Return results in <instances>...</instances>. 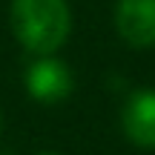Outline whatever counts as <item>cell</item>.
I'll return each mask as SVG.
<instances>
[{
  "label": "cell",
  "instance_id": "obj_5",
  "mask_svg": "<svg viewBox=\"0 0 155 155\" xmlns=\"http://www.w3.org/2000/svg\"><path fill=\"white\" fill-rule=\"evenodd\" d=\"M0 132H3V112H0Z\"/></svg>",
  "mask_w": 155,
  "mask_h": 155
},
{
  "label": "cell",
  "instance_id": "obj_4",
  "mask_svg": "<svg viewBox=\"0 0 155 155\" xmlns=\"http://www.w3.org/2000/svg\"><path fill=\"white\" fill-rule=\"evenodd\" d=\"M115 29L132 49L155 46V0H118Z\"/></svg>",
  "mask_w": 155,
  "mask_h": 155
},
{
  "label": "cell",
  "instance_id": "obj_2",
  "mask_svg": "<svg viewBox=\"0 0 155 155\" xmlns=\"http://www.w3.org/2000/svg\"><path fill=\"white\" fill-rule=\"evenodd\" d=\"M75 89V78H72V69L66 66L63 61L52 55H38L26 69V92L32 101L38 104H61L72 95Z\"/></svg>",
  "mask_w": 155,
  "mask_h": 155
},
{
  "label": "cell",
  "instance_id": "obj_3",
  "mask_svg": "<svg viewBox=\"0 0 155 155\" xmlns=\"http://www.w3.org/2000/svg\"><path fill=\"white\" fill-rule=\"evenodd\" d=\"M121 129L138 150H155V89H135L121 109Z\"/></svg>",
  "mask_w": 155,
  "mask_h": 155
},
{
  "label": "cell",
  "instance_id": "obj_1",
  "mask_svg": "<svg viewBox=\"0 0 155 155\" xmlns=\"http://www.w3.org/2000/svg\"><path fill=\"white\" fill-rule=\"evenodd\" d=\"M9 23L26 52L55 55L72 32V12L66 0H12Z\"/></svg>",
  "mask_w": 155,
  "mask_h": 155
},
{
  "label": "cell",
  "instance_id": "obj_6",
  "mask_svg": "<svg viewBox=\"0 0 155 155\" xmlns=\"http://www.w3.org/2000/svg\"><path fill=\"white\" fill-rule=\"evenodd\" d=\"M43 155H55V152H43Z\"/></svg>",
  "mask_w": 155,
  "mask_h": 155
}]
</instances>
